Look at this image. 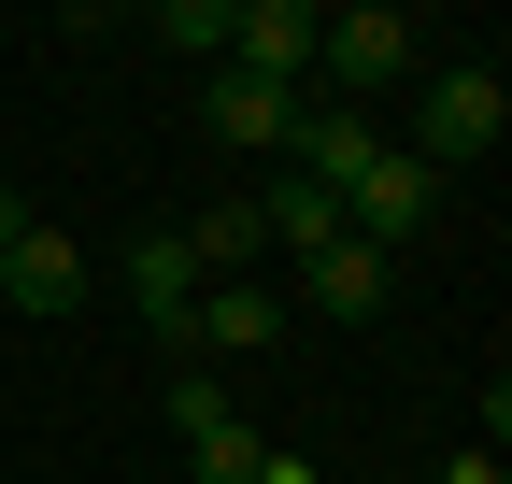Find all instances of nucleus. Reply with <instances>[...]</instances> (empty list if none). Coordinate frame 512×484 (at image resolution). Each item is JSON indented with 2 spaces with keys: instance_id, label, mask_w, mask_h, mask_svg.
<instances>
[{
  "instance_id": "11",
  "label": "nucleus",
  "mask_w": 512,
  "mask_h": 484,
  "mask_svg": "<svg viewBox=\"0 0 512 484\" xmlns=\"http://www.w3.org/2000/svg\"><path fill=\"white\" fill-rule=\"evenodd\" d=\"M171 428L200 442V428H228V385H214V356H171Z\"/></svg>"
},
{
  "instance_id": "1",
  "label": "nucleus",
  "mask_w": 512,
  "mask_h": 484,
  "mask_svg": "<svg viewBox=\"0 0 512 484\" xmlns=\"http://www.w3.org/2000/svg\"><path fill=\"white\" fill-rule=\"evenodd\" d=\"M399 72H413V15H384V0H356V15H328V29H313V86H299V100L356 114L370 86H399Z\"/></svg>"
},
{
  "instance_id": "3",
  "label": "nucleus",
  "mask_w": 512,
  "mask_h": 484,
  "mask_svg": "<svg viewBox=\"0 0 512 484\" xmlns=\"http://www.w3.org/2000/svg\"><path fill=\"white\" fill-rule=\"evenodd\" d=\"M313 0H228V72H256V86H313Z\"/></svg>"
},
{
  "instance_id": "14",
  "label": "nucleus",
  "mask_w": 512,
  "mask_h": 484,
  "mask_svg": "<svg viewBox=\"0 0 512 484\" xmlns=\"http://www.w3.org/2000/svg\"><path fill=\"white\" fill-rule=\"evenodd\" d=\"M441 484H512V470H498L484 442H456V456H441Z\"/></svg>"
},
{
  "instance_id": "8",
  "label": "nucleus",
  "mask_w": 512,
  "mask_h": 484,
  "mask_svg": "<svg viewBox=\"0 0 512 484\" xmlns=\"http://www.w3.org/2000/svg\"><path fill=\"white\" fill-rule=\"evenodd\" d=\"M128 299H143V328L171 342L185 328V299H200V257H185V228H143V242H128V271H114Z\"/></svg>"
},
{
  "instance_id": "5",
  "label": "nucleus",
  "mask_w": 512,
  "mask_h": 484,
  "mask_svg": "<svg viewBox=\"0 0 512 484\" xmlns=\"http://www.w3.org/2000/svg\"><path fill=\"white\" fill-rule=\"evenodd\" d=\"M86 285H100V271H86V242H72V228H43V214H29L15 242H0V299H15V314H72Z\"/></svg>"
},
{
  "instance_id": "13",
  "label": "nucleus",
  "mask_w": 512,
  "mask_h": 484,
  "mask_svg": "<svg viewBox=\"0 0 512 484\" xmlns=\"http://www.w3.org/2000/svg\"><path fill=\"white\" fill-rule=\"evenodd\" d=\"M157 43H185V57H214V43H228V0H171V15H157Z\"/></svg>"
},
{
  "instance_id": "7",
  "label": "nucleus",
  "mask_w": 512,
  "mask_h": 484,
  "mask_svg": "<svg viewBox=\"0 0 512 484\" xmlns=\"http://www.w3.org/2000/svg\"><path fill=\"white\" fill-rule=\"evenodd\" d=\"M384 285H399V271H384V242H328V257H299V299H313V314H342V328H370L384 314Z\"/></svg>"
},
{
  "instance_id": "15",
  "label": "nucleus",
  "mask_w": 512,
  "mask_h": 484,
  "mask_svg": "<svg viewBox=\"0 0 512 484\" xmlns=\"http://www.w3.org/2000/svg\"><path fill=\"white\" fill-rule=\"evenodd\" d=\"M15 228H29V200H15V186H0V242H15Z\"/></svg>"
},
{
  "instance_id": "2",
  "label": "nucleus",
  "mask_w": 512,
  "mask_h": 484,
  "mask_svg": "<svg viewBox=\"0 0 512 484\" xmlns=\"http://www.w3.org/2000/svg\"><path fill=\"white\" fill-rule=\"evenodd\" d=\"M498 129H512V86L470 57V72H427V100H413V143H399V157H413V171H456V157H484Z\"/></svg>"
},
{
  "instance_id": "6",
  "label": "nucleus",
  "mask_w": 512,
  "mask_h": 484,
  "mask_svg": "<svg viewBox=\"0 0 512 484\" xmlns=\"http://www.w3.org/2000/svg\"><path fill=\"white\" fill-rule=\"evenodd\" d=\"M285 342V299L271 285H200V299H185V356H214V371H228V356H271Z\"/></svg>"
},
{
  "instance_id": "4",
  "label": "nucleus",
  "mask_w": 512,
  "mask_h": 484,
  "mask_svg": "<svg viewBox=\"0 0 512 484\" xmlns=\"http://www.w3.org/2000/svg\"><path fill=\"white\" fill-rule=\"evenodd\" d=\"M427 214H441V171H413L399 143H384V157L356 171V186H342V228H356V242H384V257H399V242H413Z\"/></svg>"
},
{
  "instance_id": "10",
  "label": "nucleus",
  "mask_w": 512,
  "mask_h": 484,
  "mask_svg": "<svg viewBox=\"0 0 512 484\" xmlns=\"http://www.w3.org/2000/svg\"><path fill=\"white\" fill-rule=\"evenodd\" d=\"M185 257H200V285H256V257H271V228H256V200H214L200 228H185Z\"/></svg>"
},
{
  "instance_id": "9",
  "label": "nucleus",
  "mask_w": 512,
  "mask_h": 484,
  "mask_svg": "<svg viewBox=\"0 0 512 484\" xmlns=\"http://www.w3.org/2000/svg\"><path fill=\"white\" fill-rule=\"evenodd\" d=\"M214 143H242V157H285V143H299V86L214 72Z\"/></svg>"
},
{
  "instance_id": "12",
  "label": "nucleus",
  "mask_w": 512,
  "mask_h": 484,
  "mask_svg": "<svg viewBox=\"0 0 512 484\" xmlns=\"http://www.w3.org/2000/svg\"><path fill=\"white\" fill-rule=\"evenodd\" d=\"M185 456H200V484H256V470H271V456H256V428H242V413H228V428H200Z\"/></svg>"
}]
</instances>
